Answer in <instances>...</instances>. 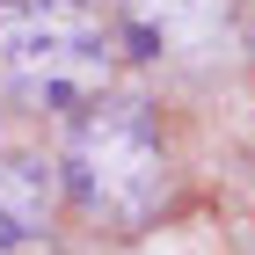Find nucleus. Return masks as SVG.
Instances as JSON below:
<instances>
[{
    "label": "nucleus",
    "instance_id": "obj_1",
    "mask_svg": "<svg viewBox=\"0 0 255 255\" xmlns=\"http://www.w3.org/2000/svg\"><path fill=\"white\" fill-rule=\"evenodd\" d=\"M117 29L88 0H0V80L37 110H88L110 95Z\"/></svg>",
    "mask_w": 255,
    "mask_h": 255
},
{
    "label": "nucleus",
    "instance_id": "obj_2",
    "mask_svg": "<svg viewBox=\"0 0 255 255\" xmlns=\"http://www.w3.org/2000/svg\"><path fill=\"white\" fill-rule=\"evenodd\" d=\"M59 168L66 190L110 226H146L168 197V146L138 102H88Z\"/></svg>",
    "mask_w": 255,
    "mask_h": 255
},
{
    "label": "nucleus",
    "instance_id": "obj_3",
    "mask_svg": "<svg viewBox=\"0 0 255 255\" xmlns=\"http://www.w3.org/2000/svg\"><path fill=\"white\" fill-rule=\"evenodd\" d=\"M51 226V168L0 160V255H29Z\"/></svg>",
    "mask_w": 255,
    "mask_h": 255
}]
</instances>
